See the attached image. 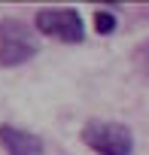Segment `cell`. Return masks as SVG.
Segmentation results:
<instances>
[{
	"mask_svg": "<svg viewBox=\"0 0 149 155\" xmlns=\"http://www.w3.org/2000/svg\"><path fill=\"white\" fill-rule=\"evenodd\" d=\"M94 31L104 34V37L113 34V31H116V15H113L110 9H98V12H94Z\"/></svg>",
	"mask_w": 149,
	"mask_h": 155,
	"instance_id": "8992f818",
	"label": "cell"
},
{
	"mask_svg": "<svg viewBox=\"0 0 149 155\" xmlns=\"http://www.w3.org/2000/svg\"><path fill=\"white\" fill-rule=\"evenodd\" d=\"M82 143L98 155H131L134 152V134L122 122H104V119L85 122Z\"/></svg>",
	"mask_w": 149,
	"mask_h": 155,
	"instance_id": "7a4b0ae2",
	"label": "cell"
},
{
	"mask_svg": "<svg viewBox=\"0 0 149 155\" xmlns=\"http://www.w3.org/2000/svg\"><path fill=\"white\" fill-rule=\"evenodd\" d=\"M40 52L34 31L22 18H0V67H18Z\"/></svg>",
	"mask_w": 149,
	"mask_h": 155,
	"instance_id": "6da1fadb",
	"label": "cell"
},
{
	"mask_svg": "<svg viewBox=\"0 0 149 155\" xmlns=\"http://www.w3.org/2000/svg\"><path fill=\"white\" fill-rule=\"evenodd\" d=\"M34 28L43 34V37H55L61 43H82L85 40V25H82V15L70 6H49V9H40L34 15Z\"/></svg>",
	"mask_w": 149,
	"mask_h": 155,
	"instance_id": "3957f363",
	"label": "cell"
},
{
	"mask_svg": "<svg viewBox=\"0 0 149 155\" xmlns=\"http://www.w3.org/2000/svg\"><path fill=\"white\" fill-rule=\"evenodd\" d=\"M0 146L6 155H43V140L25 128L15 125H0Z\"/></svg>",
	"mask_w": 149,
	"mask_h": 155,
	"instance_id": "277c9868",
	"label": "cell"
},
{
	"mask_svg": "<svg viewBox=\"0 0 149 155\" xmlns=\"http://www.w3.org/2000/svg\"><path fill=\"white\" fill-rule=\"evenodd\" d=\"M131 61H134V67H137L143 76H149V40H143V43H137V46H134Z\"/></svg>",
	"mask_w": 149,
	"mask_h": 155,
	"instance_id": "5b68a950",
	"label": "cell"
}]
</instances>
